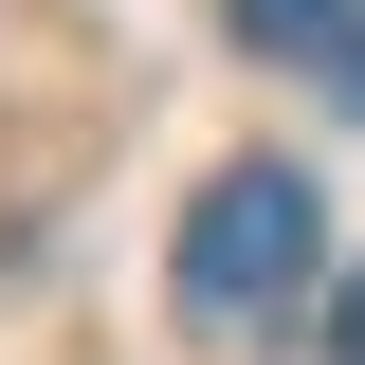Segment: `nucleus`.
<instances>
[{"label":"nucleus","instance_id":"f257e3e1","mask_svg":"<svg viewBox=\"0 0 365 365\" xmlns=\"http://www.w3.org/2000/svg\"><path fill=\"white\" fill-rule=\"evenodd\" d=\"M329 292V201L292 165H220L182 201V329H220V347H274V329Z\"/></svg>","mask_w":365,"mask_h":365},{"label":"nucleus","instance_id":"f03ea898","mask_svg":"<svg viewBox=\"0 0 365 365\" xmlns=\"http://www.w3.org/2000/svg\"><path fill=\"white\" fill-rule=\"evenodd\" d=\"M220 19H237L256 55H347V37H365V0H220Z\"/></svg>","mask_w":365,"mask_h":365},{"label":"nucleus","instance_id":"7ed1b4c3","mask_svg":"<svg viewBox=\"0 0 365 365\" xmlns=\"http://www.w3.org/2000/svg\"><path fill=\"white\" fill-rule=\"evenodd\" d=\"M329 365H365V274H347V292H329Z\"/></svg>","mask_w":365,"mask_h":365},{"label":"nucleus","instance_id":"20e7f679","mask_svg":"<svg viewBox=\"0 0 365 365\" xmlns=\"http://www.w3.org/2000/svg\"><path fill=\"white\" fill-rule=\"evenodd\" d=\"M329 73H347V110H365V37H347V55H329Z\"/></svg>","mask_w":365,"mask_h":365}]
</instances>
